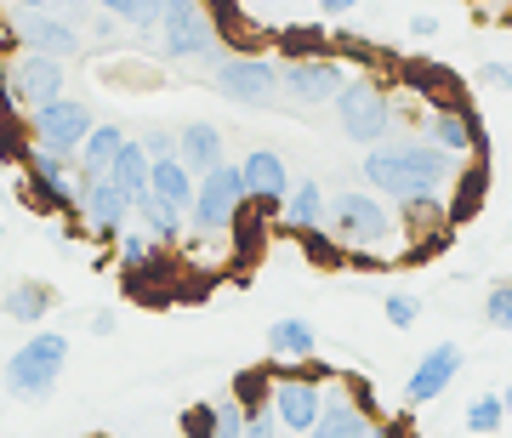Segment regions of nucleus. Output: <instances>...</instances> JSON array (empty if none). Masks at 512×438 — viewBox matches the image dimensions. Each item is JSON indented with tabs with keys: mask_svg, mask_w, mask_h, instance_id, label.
Segmentation results:
<instances>
[{
	"mask_svg": "<svg viewBox=\"0 0 512 438\" xmlns=\"http://www.w3.org/2000/svg\"><path fill=\"white\" fill-rule=\"evenodd\" d=\"M461 160H450L444 148H433L427 137H393V143L365 148L359 177L370 183V194H382L387 205L404 200H444L456 183Z\"/></svg>",
	"mask_w": 512,
	"mask_h": 438,
	"instance_id": "obj_1",
	"label": "nucleus"
},
{
	"mask_svg": "<svg viewBox=\"0 0 512 438\" xmlns=\"http://www.w3.org/2000/svg\"><path fill=\"white\" fill-rule=\"evenodd\" d=\"M245 171L234 160H222L217 171H205L200 188H194V211H188V228L194 239H228L234 234L239 211H245Z\"/></svg>",
	"mask_w": 512,
	"mask_h": 438,
	"instance_id": "obj_6",
	"label": "nucleus"
},
{
	"mask_svg": "<svg viewBox=\"0 0 512 438\" xmlns=\"http://www.w3.org/2000/svg\"><path fill=\"white\" fill-rule=\"evenodd\" d=\"M461 365H467V353H461L456 342H439V347H427L416 359V370L404 376V404L410 410H421V404H433L450 393V382L461 376Z\"/></svg>",
	"mask_w": 512,
	"mask_h": 438,
	"instance_id": "obj_15",
	"label": "nucleus"
},
{
	"mask_svg": "<svg viewBox=\"0 0 512 438\" xmlns=\"http://www.w3.org/2000/svg\"><path fill=\"white\" fill-rule=\"evenodd\" d=\"M382 313H387V325H393V330H410V325L421 319V296H410V291H387Z\"/></svg>",
	"mask_w": 512,
	"mask_h": 438,
	"instance_id": "obj_32",
	"label": "nucleus"
},
{
	"mask_svg": "<svg viewBox=\"0 0 512 438\" xmlns=\"http://www.w3.org/2000/svg\"><path fill=\"white\" fill-rule=\"evenodd\" d=\"M342 86H348V63H342L336 52L279 63V92L291 97L296 109H325V103H336Z\"/></svg>",
	"mask_w": 512,
	"mask_h": 438,
	"instance_id": "obj_12",
	"label": "nucleus"
},
{
	"mask_svg": "<svg viewBox=\"0 0 512 438\" xmlns=\"http://www.w3.org/2000/svg\"><path fill=\"white\" fill-rule=\"evenodd\" d=\"M177 160H183L194 177L217 171V165L228 160V148H222V126H211V120H188V126L177 131Z\"/></svg>",
	"mask_w": 512,
	"mask_h": 438,
	"instance_id": "obj_20",
	"label": "nucleus"
},
{
	"mask_svg": "<svg viewBox=\"0 0 512 438\" xmlns=\"http://www.w3.org/2000/svg\"><path fill=\"white\" fill-rule=\"evenodd\" d=\"M92 6L109 12V18H120L137 35H160V23H165V0H92Z\"/></svg>",
	"mask_w": 512,
	"mask_h": 438,
	"instance_id": "obj_26",
	"label": "nucleus"
},
{
	"mask_svg": "<svg viewBox=\"0 0 512 438\" xmlns=\"http://www.w3.org/2000/svg\"><path fill=\"white\" fill-rule=\"evenodd\" d=\"M313 365V359H308ZM336 382L325 365H313V370H274V416L285 433H313V421H319V410H325V387Z\"/></svg>",
	"mask_w": 512,
	"mask_h": 438,
	"instance_id": "obj_10",
	"label": "nucleus"
},
{
	"mask_svg": "<svg viewBox=\"0 0 512 438\" xmlns=\"http://www.w3.org/2000/svg\"><path fill=\"white\" fill-rule=\"evenodd\" d=\"M194 188H200V177H194V171L177 160V154H171V160H154V165H148V194H160L165 205H177L183 217L194 211Z\"/></svg>",
	"mask_w": 512,
	"mask_h": 438,
	"instance_id": "obj_23",
	"label": "nucleus"
},
{
	"mask_svg": "<svg viewBox=\"0 0 512 438\" xmlns=\"http://www.w3.org/2000/svg\"><path fill=\"white\" fill-rule=\"evenodd\" d=\"M501 421H507L501 393H478V399L467 404V433H501Z\"/></svg>",
	"mask_w": 512,
	"mask_h": 438,
	"instance_id": "obj_30",
	"label": "nucleus"
},
{
	"mask_svg": "<svg viewBox=\"0 0 512 438\" xmlns=\"http://www.w3.org/2000/svg\"><path fill=\"white\" fill-rule=\"evenodd\" d=\"M23 126H29V143L35 148H52V154H80V143H86V131L97 126V114L86 97H52V103H40V109L23 114Z\"/></svg>",
	"mask_w": 512,
	"mask_h": 438,
	"instance_id": "obj_9",
	"label": "nucleus"
},
{
	"mask_svg": "<svg viewBox=\"0 0 512 438\" xmlns=\"http://www.w3.org/2000/svg\"><path fill=\"white\" fill-rule=\"evenodd\" d=\"M279 57L291 63V57H325L330 52V35L325 29H308V23H291V29H279Z\"/></svg>",
	"mask_w": 512,
	"mask_h": 438,
	"instance_id": "obj_28",
	"label": "nucleus"
},
{
	"mask_svg": "<svg viewBox=\"0 0 512 438\" xmlns=\"http://www.w3.org/2000/svg\"><path fill=\"white\" fill-rule=\"evenodd\" d=\"M160 52L171 57V63H183V69H217L222 57V29H217V18H211V6H171L165 12V23H160Z\"/></svg>",
	"mask_w": 512,
	"mask_h": 438,
	"instance_id": "obj_5",
	"label": "nucleus"
},
{
	"mask_svg": "<svg viewBox=\"0 0 512 438\" xmlns=\"http://www.w3.org/2000/svg\"><path fill=\"white\" fill-rule=\"evenodd\" d=\"M52 308H57V291L46 279H18L6 291V319H18V325H40Z\"/></svg>",
	"mask_w": 512,
	"mask_h": 438,
	"instance_id": "obj_25",
	"label": "nucleus"
},
{
	"mask_svg": "<svg viewBox=\"0 0 512 438\" xmlns=\"http://www.w3.org/2000/svg\"><path fill=\"white\" fill-rule=\"evenodd\" d=\"M183 438H217V404H188L183 410Z\"/></svg>",
	"mask_w": 512,
	"mask_h": 438,
	"instance_id": "obj_33",
	"label": "nucleus"
},
{
	"mask_svg": "<svg viewBox=\"0 0 512 438\" xmlns=\"http://www.w3.org/2000/svg\"><path fill=\"white\" fill-rule=\"evenodd\" d=\"M336 126H342V137L359 148H376L393 137V92H387L376 74H348V86L336 92Z\"/></svg>",
	"mask_w": 512,
	"mask_h": 438,
	"instance_id": "obj_4",
	"label": "nucleus"
},
{
	"mask_svg": "<svg viewBox=\"0 0 512 438\" xmlns=\"http://www.w3.org/2000/svg\"><path fill=\"white\" fill-rule=\"evenodd\" d=\"M410 35H416V40H433V35H439V18H433V12H416V18H410Z\"/></svg>",
	"mask_w": 512,
	"mask_h": 438,
	"instance_id": "obj_40",
	"label": "nucleus"
},
{
	"mask_svg": "<svg viewBox=\"0 0 512 438\" xmlns=\"http://www.w3.org/2000/svg\"><path fill=\"white\" fill-rule=\"evenodd\" d=\"M285 427H279V416H274V404L268 410H245V438H279Z\"/></svg>",
	"mask_w": 512,
	"mask_h": 438,
	"instance_id": "obj_36",
	"label": "nucleus"
},
{
	"mask_svg": "<svg viewBox=\"0 0 512 438\" xmlns=\"http://www.w3.org/2000/svg\"><path fill=\"white\" fill-rule=\"evenodd\" d=\"M325 234L342 245V256H359V262H393V256H404L399 217H393V205H387L382 194H370V188H342V194H330Z\"/></svg>",
	"mask_w": 512,
	"mask_h": 438,
	"instance_id": "obj_2",
	"label": "nucleus"
},
{
	"mask_svg": "<svg viewBox=\"0 0 512 438\" xmlns=\"http://www.w3.org/2000/svg\"><path fill=\"white\" fill-rule=\"evenodd\" d=\"M171 6H200V0H165V12H171Z\"/></svg>",
	"mask_w": 512,
	"mask_h": 438,
	"instance_id": "obj_43",
	"label": "nucleus"
},
{
	"mask_svg": "<svg viewBox=\"0 0 512 438\" xmlns=\"http://www.w3.org/2000/svg\"><path fill=\"white\" fill-rule=\"evenodd\" d=\"M421 137L433 148H444L450 160H473V154H490V137H484V120H478L467 103H433L427 120H421Z\"/></svg>",
	"mask_w": 512,
	"mask_h": 438,
	"instance_id": "obj_13",
	"label": "nucleus"
},
{
	"mask_svg": "<svg viewBox=\"0 0 512 438\" xmlns=\"http://www.w3.org/2000/svg\"><path fill=\"white\" fill-rule=\"evenodd\" d=\"M137 143H143V154H148V160H171V154H177V131L154 126V131H143Z\"/></svg>",
	"mask_w": 512,
	"mask_h": 438,
	"instance_id": "obj_35",
	"label": "nucleus"
},
{
	"mask_svg": "<svg viewBox=\"0 0 512 438\" xmlns=\"http://www.w3.org/2000/svg\"><path fill=\"white\" fill-rule=\"evenodd\" d=\"M0 6H18V12H69L74 0H0Z\"/></svg>",
	"mask_w": 512,
	"mask_h": 438,
	"instance_id": "obj_38",
	"label": "nucleus"
},
{
	"mask_svg": "<svg viewBox=\"0 0 512 438\" xmlns=\"http://www.w3.org/2000/svg\"><path fill=\"white\" fill-rule=\"evenodd\" d=\"M484 319L512 336V279H495L490 291H484Z\"/></svg>",
	"mask_w": 512,
	"mask_h": 438,
	"instance_id": "obj_31",
	"label": "nucleus"
},
{
	"mask_svg": "<svg viewBox=\"0 0 512 438\" xmlns=\"http://www.w3.org/2000/svg\"><path fill=\"white\" fill-rule=\"evenodd\" d=\"M74 217L92 239L114 245V239L131 228V200L114 188V177H80V205H74Z\"/></svg>",
	"mask_w": 512,
	"mask_h": 438,
	"instance_id": "obj_14",
	"label": "nucleus"
},
{
	"mask_svg": "<svg viewBox=\"0 0 512 438\" xmlns=\"http://www.w3.org/2000/svg\"><path fill=\"white\" fill-rule=\"evenodd\" d=\"M268 353H274V359L302 365V359H313V353H319V330H313L308 319L285 313V319H274V325H268Z\"/></svg>",
	"mask_w": 512,
	"mask_h": 438,
	"instance_id": "obj_24",
	"label": "nucleus"
},
{
	"mask_svg": "<svg viewBox=\"0 0 512 438\" xmlns=\"http://www.w3.org/2000/svg\"><path fill=\"white\" fill-rule=\"evenodd\" d=\"M234 399L245 404V410H268V399H274V370H239Z\"/></svg>",
	"mask_w": 512,
	"mask_h": 438,
	"instance_id": "obj_29",
	"label": "nucleus"
},
{
	"mask_svg": "<svg viewBox=\"0 0 512 438\" xmlns=\"http://www.w3.org/2000/svg\"><path fill=\"white\" fill-rule=\"evenodd\" d=\"M148 165H154V160H148V154H143V143L131 137V143L120 148V160H114V171H109V177H114V188H120L126 200H143V194H148Z\"/></svg>",
	"mask_w": 512,
	"mask_h": 438,
	"instance_id": "obj_27",
	"label": "nucleus"
},
{
	"mask_svg": "<svg viewBox=\"0 0 512 438\" xmlns=\"http://www.w3.org/2000/svg\"><path fill=\"white\" fill-rule=\"evenodd\" d=\"M0 69H6V103H12V109H23V114L69 92V63H63V57L18 52V57H6Z\"/></svg>",
	"mask_w": 512,
	"mask_h": 438,
	"instance_id": "obj_11",
	"label": "nucleus"
},
{
	"mask_svg": "<svg viewBox=\"0 0 512 438\" xmlns=\"http://www.w3.org/2000/svg\"><path fill=\"white\" fill-rule=\"evenodd\" d=\"M211 86L217 97H228L234 109H274L279 97V63L274 57H251V52H228L211 69Z\"/></svg>",
	"mask_w": 512,
	"mask_h": 438,
	"instance_id": "obj_8",
	"label": "nucleus"
},
{
	"mask_svg": "<svg viewBox=\"0 0 512 438\" xmlns=\"http://www.w3.org/2000/svg\"><path fill=\"white\" fill-rule=\"evenodd\" d=\"M131 222L143 228L154 245H165V251H177L188 239V217L177 211V205H165L160 194H143V200H131Z\"/></svg>",
	"mask_w": 512,
	"mask_h": 438,
	"instance_id": "obj_19",
	"label": "nucleus"
},
{
	"mask_svg": "<svg viewBox=\"0 0 512 438\" xmlns=\"http://www.w3.org/2000/svg\"><path fill=\"white\" fill-rule=\"evenodd\" d=\"M319 6H325V12H353L359 0H319Z\"/></svg>",
	"mask_w": 512,
	"mask_h": 438,
	"instance_id": "obj_42",
	"label": "nucleus"
},
{
	"mask_svg": "<svg viewBox=\"0 0 512 438\" xmlns=\"http://www.w3.org/2000/svg\"><path fill=\"white\" fill-rule=\"evenodd\" d=\"M239 171H245V194H251L256 205H268V211H279L285 194H291V183H296L285 154H274V148H251V154L239 160Z\"/></svg>",
	"mask_w": 512,
	"mask_h": 438,
	"instance_id": "obj_16",
	"label": "nucleus"
},
{
	"mask_svg": "<svg viewBox=\"0 0 512 438\" xmlns=\"http://www.w3.org/2000/svg\"><path fill=\"white\" fill-rule=\"evenodd\" d=\"M126 126H114V120H97L92 131H86V143H80V154H74V171L80 177H109L114 160H120V148H126Z\"/></svg>",
	"mask_w": 512,
	"mask_h": 438,
	"instance_id": "obj_21",
	"label": "nucleus"
},
{
	"mask_svg": "<svg viewBox=\"0 0 512 438\" xmlns=\"http://www.w3.org/2000/svg\"><path fill=\"white\" fill-rule=\"evenodd\" d=\"M376 438H416V427H410V416H382L376 421Z\"/></svg>",
	"mask_w": 512,
	"mask_h": 438,
	"instance_id": "obj_37",
	"label": "nucleus"
},
{
	"mask_svg": "<svg viewBox=\"0 0 512 438\" xmlns=\"http://www.w3.org/2000/svg\"><path fill=\"white\" fill-rule=\"evenodd\" d=\"M0 35L18 40V52H46V57H74L86 52V29L69 23L63 12H18V6H0Z\"/></svg>",
	"mask_w": 512,
	"mask_h": 438,
	"instance_id": "obj_7",
	"label": "nucleus"
},
{
	"mask_svg": "<svg viewBox=\"0 0 512 438\" xmlns=\"http://www.w3.org/2000/svg\"><path fill=\"white\" fill-rule=\"evenodd\" d=\"M501 404H507V416H512V387H507V393H501Z\"/></svg>",
	"mask_w": 512,
	"mask_h": 438,
	"instance_id": "obj_44",
	"label": "nucleus"
},
{
	"mask_svg": "<svg viewBox=\"0 0 512 438\" xmlns=\"http://www.w3.org/2000/svg\"><path fill=\"white\" fill-rule=\"evenodd\" d=\"M325 183H313V177H296L291 194H285V205H279V217H285V228L291 234H308V228H325Z\"/></svg>",
	"mask_w": 512,
	"mask_h": 438,
	"instance_id": "obj_22",
	"label": "nucleus"
},
{
	"mask_svg": "<svg viewBox=\"0 0 512 438\" xmlns=\"http://www.w3.org/2000/svg\"><path fill=\"white\" fill-rule=\"evenodd\" d=\"M63 365H69V336L63 330H35L29 342L6 359V393L23 404H40V399H52L57 382H63Z\"/></svg>",
	"mask_w": 512,
	"mask_h": 438,
	"instance_id": "obj_3",
	"label": "nucleus"
},
{
	"mask_svg": "<svg viewBox=\"0 0 512 438\" xmlns=\"http://www.w3.org/2000/svg\"><path fill=\"white\" fill-rule=\"evenodd\" d=\"M484 194H490V154H473V160L456 171V183L444 194V211H450V228L473 222L484 211Z\"/></svg>",
	"mask_w": 512,
	"mask_h": 438,
	"instance_id": "obj_18",
	"label": "nucleus"
},
{
	"mask_svg": "<svg viewBox=\"0 0 512 438\" xmlns=\"http://www.w3.org/2000/svg\"><path fill=\"white\" fill-rule=\"evenodd\" d=\"M86 330H92V336H114V313H109V308H97L92 319H86Z\"/></svg>",
	"mask_w": 512,
	"mask_h": 438,
	"instance_id": "obj_41",
	"label": "nucleus"
},
{
	"mask_svg": "<svg viewBox=\"0 0 512 438\" xmlns=\"http://www.w3.org/2000/svg\"><path fill=\"white\" fill-rule=\"evenodd\" d=\"M478 80H484V86H501V92H512V69H507V63H484V69H478Z\"/></svg>",
	"mask_w": 512,
	"mask_h": 438,
	"instance_id": "obj_39",
	"label": "nucleus"
},
{
	"mask_svg": "<svg viewBox=\"0 0 512 438\" xmlns=\"http://www.w3.org/2000/svg\"><path fill=\"white\" fill-rule=\"evenodd\" d=\"M308 438H376V421L353 404V393L342 387V376L325 387V410H319V421H313Z\"/></svg>",
	"mask_w": 512,
	"mask_h": 438,
	"instance_id": "obj_17",
	"label": "nucleus"
},
{
	"mask_svg": "<svg viewBox=\"0 0 512 438\" xmlns=\"http://www.w3.org/2000/svg\"><path fill=\"white\" fill-rule=\"evenodd\" d=\"M217 438H245V404L239 399L217 404Z\"/></svg>",
	"mask_w": 512,
	"mask_h": 438,
	"instance_id": "obj_34",
	"label": "nucleus"
}]
</instances>
